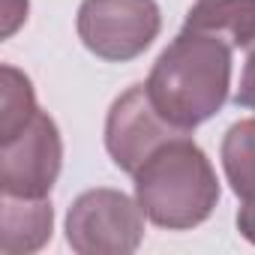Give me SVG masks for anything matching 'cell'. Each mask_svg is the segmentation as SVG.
Wrapping results in <instances>:
<instances>
[{"label":"cell","mask_w":255,"mask_h":255,"mask_svg":"<svg viewBox=\"0 0 255 255\" xmlns=\"http://www.w3.org/2000/svg\"><path fill=\"white\" fill-rule=\"evenodd\" d=\"M231 42L183 27L174 42L156 57L144 87L153 105L174 126L192 132L198 123L210 120L228 99L231 87Z\"/></svg>","instance_id":"1"},{"label":"cell","mask_w":255,"mask_h":255,"mask_svg":"<svg viewBox=\"0 0 255 255\" xmlns=\"http://www.w3.org/2000/svg\"><path fill=\"white\" fill-rule=\"evenodd\" d=\"M135 201L153 225L186 231L213 213L219 180L204 150L189 135H180L135 171Z\"/></svg>","instance_id":"2"},{"label":"cell","mask_w":255,"mask_h":255,"mask_svg":"<svg viewBox=\"0 0 255 255\" xmlns=\"http://www.w3.org/2000/svg\"><path fill=\"white\" fill-rule=\"evenodd\" d=\"M141 237L144 210L120 189H87L66 213V240L78 255H129Z\"/></svg>","instance_id":"3"},{"label":"cell","mask_w":255,"mask_h":255,"mask_svg":"<svg viewBox=\"0 0 255 255\" xmlns=\"http://www.w3.org/2000/svg\"><path fill=\"white\" fill-rule=\"evenodd\" d=\"M75 27L87 51L111 63H126L153 45L162 15L156 0H84Z\"/></svg>","instance_id":"4"},{"label":"cell","mask_w":255,"mask_h":255,"mask_svg":"<svg viewBox=\"0 0 255 255\" xmlns=\"http://www.w3.org/2000/svg\"><path fill=\"white\" fill-rule=\"evenodd\" d=\"M63 165L57 123L36 111L33 120L9 138H0V189L6 195L48 198Z\"/></svg>","instance_id":"5"},{"label":"cell","mask_w":255,"mask_h":255,"mask_svg":"<svg viewBox=\"0 0 255 255\" xmlns=\"http://www.w3.org/2000/svg\"><path fill=\"white\" fill-rule=\"evenodd\" d=\"M189 135L186 129L174 126L162 111L153 105L144 84L129 87L123 96L114 99L108 120H105V147L114 165L126 174H132L168 141Z\"/></svg>","instance_id":"6"},{"label":"cell","mask_w":255,"mask_h":255,"mask_svg":"<svg viewBox=\"0 0 255 255\" xmlns=\"http://www.w3.org/2000/svg\"><path fill=\"white\" fill-rule=\"evenodd\" d=\"M0 252L3 255H30L51 240L54 210L48 198L6 195L0 198Z\"/></svg>","instance_id":"7"},{"label":"cell","mask_w":255,"mask_h":255,"mask_svg":"<svg viewBox=\"0 0 255 255\" xmlns=\"http://www.w3.org/2000/svg\"><path fill=\"white\" fill-rule=\"evenodd\" d=\"M183 27L216 33L249 54L255 51V0H198Z\"/></svg>","instance_id":"8"},{"label":"cell","mask_w":255,"mask_h":255,"mask_svg":"<svg viewBox=\"0 0 255 255\" xmlns=\"http://www.w3.org/2000/svg\"><path fill=\"white\" fill-rule=\"evenodd\" d=\"M222 168L237 198L255 201V117L237 120L222 138Z\"/></svg>","instance_id":"9"},{"label":"cell","mask_w":255,"mask_h":255,"mask_svg":"<svg viewBox=\"0 0 255 255\" xmlns=\"http://www.w3.org/2000/svg\"><path fill=\"white\" fill-rule=\"evenodd\" d=\"M33 84L15 66H3V87H0V138L15 135L36 114Z\"/></svg>","instance_id":"10"},{"label":"cell","mask_w":255,"mask_h":255,"mask_svg":"<svg viewBox=\"0 0 255 255\" xmlns=\"http://www.w3.org/2000/svg\"><path fill=\"white\" fill-rule=\"evenodd\" d=\"M234 102L255 111V51L246 54V66H243V75H240V87L234 93Z\"/></svg>","instance_id":"11"},{"label":"cell","mask_w":255,"mask_h":255,"mask_svg":"<svg viewBox=\"0 0 255 255\" xmlns=\"http://www.w3.org/2000/svg\"><path fill=\"white\" fill-rule=\"evenodd\" d=\"M237 228L255 246V201H243V207L237 210Z\"/></svg>","instance_id":"12"}]
</instances>
